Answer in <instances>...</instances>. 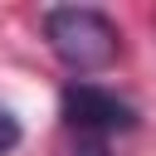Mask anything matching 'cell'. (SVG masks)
<instances>
[{"mask_svg":"<svg viewBox=\"0 0 156 156\" xmlns=\"http://www.w3.org/2000/svg\"><path fill=\"white\" fill-rule=\"evenodd\" d=\"M58 117H63V132L73 136V156H107L112 136L122 132H136V107L127 98H117L112 88L102 83H68L63 98H58Z\"/></svg>","mask_w":156,"mask_h":156,"instance_id":"obj_1","label":"cell"},{"mask_svg":"<svg viewBox=\"0 0 156 156\" xmlns=\"http://www.w3.org/2000/svg\"><path fill=\"white\" fill-rule=\"evenodd\" d=\"M44 39L54 58L73 73H98L122 54V29L93 5H54L44 10Z\"/></svg>","mask_w":156,"mask_h":156,"instance_id":"obj_2","label":"cell"},{"mask_svg":"<svg viewBox=\"0 0 156 156\" xmlns=\"http://www.w3.org/2000/svg\"><path fill=\"white\" fill-rule=\"evenodd\" d=\"M20 141H24V127H20V117H15V112L0 102V156H10Z\"/></svg>","mask_w":156,"mask_h":156,"instance_id":"obj_3","label":"cell"}]
</instances>
